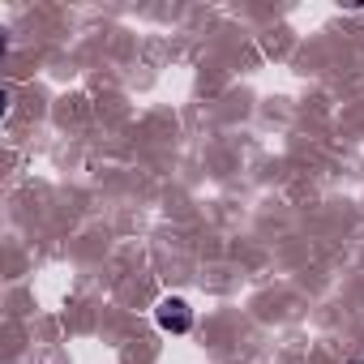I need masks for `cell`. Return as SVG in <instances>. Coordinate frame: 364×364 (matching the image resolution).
Returning a JSON list of instances; mask_svg holds the SVG:
<instances>
[{"mask_svg": "<svg viewBox=\"0 0 364 364\" xmlns=\"http://www.w3.org/2000/svg\"><path fill=\"white\" fill-rule=\"evenodd\" d=\"M154 321H159V330H167V334H189V330H193V309L180 300V296H167V300H159Z\"/></svg>", "mask_w": 364, "mask_h": 364, "instance_id": "1", "label": "cell"}]
</instances>
